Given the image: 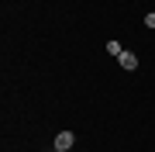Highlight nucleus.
<instances>
[{
	"label": "nucleus",
	"instance_id": "f03ea898",
	"mask_svg": "<svg viewBox=\"0 0 155 152\" xmlns=\"http://www.w3.org/2000/svg\"><path fill=\"white\" fill-rule=\"evenodd\" d=\"M72 145H76V135H72V131H59V135H55V149H72Z\"/></svg>",
	"mask_w": 155,
	"mask_h": 152
},
{
	"label": "nucleus",
	"instance_id": "20e7f679",
	"mask_svg": "<svg viewBox=\"0 0 155 152\" xmlns=\"http://www.w3.org/2000/svg\"><path fill=\"white\" fill-rule=\"evenodd\" d=\"M145 28H155V11H148V14H145Z\"/></svg>",
	"mask_w": 155,
	"mask_h": 152
},
{
	"label": "nucleus",
	"instance_id": "f257e3e1",
	"mask_svg": "<svg viewBox=\"0 0 155 152\" xmlns=\"http://www.w3.org/2000/svg\"><path fill=\"white\" fill-rule=\"evenodd\" d=\"M117 62H121V69H127V73H131V69H138V56H134V52H121V56H117Z\"/></svg>",
	"mask_w": 155,
	"mask_h": 152
},
{
	"label": "nucleus",
	"instance_id": "7ed1b4c3",
	"mask_svg": "<svg viewBox=\"0 0 155 152\" xmlns=\"http://www.w3.org/2000/svg\"><path fill=\"white\" fill-rule=\"evenodd\" d=\"M107 52H110V56L117 59V56H121V52H124V49H121V42H107Z\"/></svg>",
	"mask_w": 155,
	"mask_h": 152
},
{
	"label": "nucleus",
	"instance_id": "39448f33",
	"mask_svg": "<svg viewBox=\"0 0 155 152\" xmlns=\"http://www.w3.org/2000/svg\"><path fill=\"white\" fill-rule=\"evenodd\" d=\"M55 152H66V149H55Z\"/></svg>",
	"mask_w": 155,
	"mask_h": 152
}]
</instances>
